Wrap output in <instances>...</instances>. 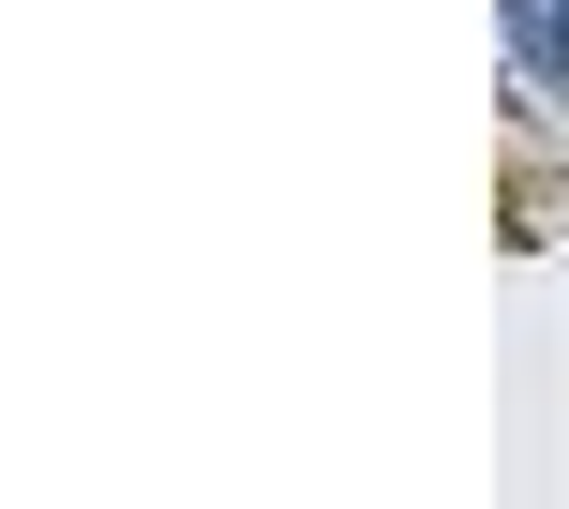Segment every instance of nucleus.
<instances>
[{
	"label": "nucleus",
	"mask_w": 569,
	"mask_h": 509,
	"mask_svg": "<svg viewBox=\"0 0 569 509\" xmlns=\"http://www.w3.org/2000/svg\"><path fill=\"white\" fill-rule=\"evenodd\" d=\"M510 60L525 90H569V0H510Z\"/></svg>",
	"instance_id": "f257e3e1"
}]
</instances>
